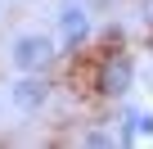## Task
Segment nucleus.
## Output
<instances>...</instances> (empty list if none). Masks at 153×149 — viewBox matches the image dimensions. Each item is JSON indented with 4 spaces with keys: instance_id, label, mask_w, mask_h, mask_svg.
Returning a JSON list of instances; mask_svg holds the SVG:
<instances>
[{
    "instance_id": "0eeeda50",
    "label": "nucleus",
    "mask_w": 153,
    "mask_h": 149,
    "mask_svg": "<svg viewBox=\"0 0 153 149\" xmlns=\"http://www.w3.org/2000/svg\"><path fill=\"white\" fill-rule=\"evenodd\" d=\"M104 5H117V0H104Z\"/></svg>"
},
{
    "instance_id": "f03ea898",
    "label": "nucleus",
    "mask_w": 153,
    "mask_h": 149,
    "mask_svg": "<svg viewBox=\"0 0 153 149\" xmlns=\"http://www.w3.org/2000/svg\"><path fill=\"white\" fill-rule=\"evenodd\" d=\"M131 86H135V59H131L126 50H108V54L99 59V68H95V95L122 104V100L131 95Z\"/></svg>"
},
{
    "instance_id": "39448f33",
    "label": "nucleus",
    "mask_w": 153,
    "mask_h": 149,
    "mask_svg": "<svg viewBox=\"0 0 153 149\" xmlns=\"http://www.w3.org/2000/svg\"><path fill=\"white\" fill-rule=\"evenodd\" d=\"M135 14H140L144 27H153V0H135Z\"/></svg>"
},
{
    "instance_id": "7ed1b4c3",
    "label": "nucleus",
    "mask_w": 153,
    "mask_h": 149,
    "mask_svg": "<svg viewBox=\"0 0 153 149\" xmlns=\"http://www.w3.org/2000/svg\"><path fill=\"white\" fill-rule=\"evenodd\" d=\"M54 36H59V45H86L95 36V9L90 5H63L54 14Z\"/></svg>"
},
{
    "instance_id": "20e7f679",
    "label": "nucleus",
    "mask_w": 153,
    "mask_h": 149,
    "mask_svg": "<svg viewBox=\"0 0 153 149\" xmlns=\"http://www.w3.org/2000/svg\"><path fill=\"white\" fill-rule=\"evenodd\" d=\"M9 104H14V113H41L45 104H50V82H45V72H18L14 77V86H9Z\"/></svg>"
},
{
    "instance_id": "423d86ee",
    "label": "nucleus",
    "mask_w": 153,
    "mask_h": 149,
    "mask_svg": "<svg viewBox=\"0 0 153 149\" xmlns=\"http://www.w3.org/2000/svg\"><path fill=\"white\" fill-rule=\"evenodd\" d=\"M0 118H5V100H0Z\"/></svg>"
},
{
    "instance_id": "f257e3e1",
    "label": "nucleus",
    "mask_w": 153,
    "mask_h": 149,
    "mask_svg": "<svg viewBox=\"0 0 153 149\" xmlns=\"http://www.w3.org/2000/svg\"><path fill=\"white\" fill-rule=\"evenodd\" d=\"M59 59V36L50 32H23L9 41V68L14 72H50Z\"/></svg>"
}]
</instances>
